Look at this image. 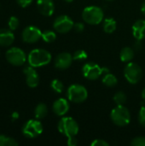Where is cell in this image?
Masks as SVG:
<instances>
[{
	"instance_id": "4fadbf2b",
	"label": "cell",
	"mask_w": 145,
	"mask_h": 146,
	"mask_svg": "<svg viewBox=\"0 0 145 146\" xmlns=\"http://www.w3.org/2000/svg\"><path fill=\"white\" fill-rule=\"evenodd\" d=\"M23 73L26 75V83L30 88H35L39 83V77L33 67H26L23 69Z\"/></svg>"
},
{
	"instance_id": "8d00e7d4",
	"label": "cell",
	"mask_w": 145,
	"mask_h": 146,
	"mask_svg": "<svg viewBox=\"0 0 145 146\" xmlns=\"http://www.w3.org/2000/svg\"><path fill=\"white\" fill-rule=\"evenodd\" d=\"M141 11H142V13L145 15V2L142 4V6H141Z\"/></svg>"
},
{
	"instance_id": "6da1fadb",
	"label": "cell",
	"mask_w": 145,
	"mask_h": 146,
	"mask_svg": "<svg viewBox=\"0 0 145 146\" xmlns=\"http://www.w3.org/2000/svg\"><path fill=\"white\" fill-rule=\"evenodd\" d=\"M28 62L33 68H39L49 64L51 61V55L44 49H34L28 55Z\"/></svg>"
},
{
	"instance_id": "7402d4cb",
	"label": "cell",
	"mask_w": 145,
	"mask_h": 146,
	"mask_svg": "<svg viewBox=\"0 0 145 146\" xmlns=\"http://www.w3.org/2000/svg\"><path fill=\"white\" fill-rule=\"evenodd\" d=\"M18 143L13 138L0 134V146H16Z\"/></svg>"
},
{
	"instance_id": "277c9868",
	"label": "cell",
	"mask_w": 145,
	"mask_h": 146,
	"mask_svg": "<svg viewBox=\"0 0 145 146\" xmlns=\"http://www.w3.org/2000/svg\"><path fill=\"white\" fill-rule=\"evenodd\" d=\"M104 13L100 7L88 6L82 12V17L85 22L90 25H97L103 20Z\"/></svg>"
},
{
	"instance_id": "836d02e7",
	"label": "cell",
	"mask_w": 145,
	"mask_h": 146,
	"mask_svg": "<svg viewBox=\"0 0 145 146\" xmlns=\"http://www.w3.org/2000/svg\"><path fill=\"white\" fill-rule=\"evenodd\" d=\"M134 48L136 50H139L142 48V44H141V40L136 39V42L134 44Z\"/></svg>"
},
{
	"instance_id": "e0dca14e",
	"label": "cell",
	"mask_w": 145,
	"mask_h": 146,
	"mask_svg": "<svg viewBox=\"0 0 145 146\" xmlns=\"http://www.w3.org/2000/svg\"><path fill=\"white\" fill-rule=\"evenodd\" d=\"M15 40V35L10 29H0V45L9 46Z\"/></svg>"
},
{
	"instance_id": "e575fe53",
	"label": "cell",
	"mask_w": 145,
	"mask_h": 146,
	"mask_svg": "<svg viewBox=\"0 0 145 146\" xmlns=\"http://www.w3.org/2000/svg\"><path fill=\"white\" fill-rule=\"evenodd\" d=\"M109 68H107V67H103V68H102V73H103V74H109Z\"/></svg>"
},
{
	"instance_id": "603a6c76",
	"label": "cell",
	"mask_w": 145,
	"mask_h": 146,
	"mask_svg": "<svg viewBox=\"0 0 145 146\" xmlns=\"http://www.w3.org/2000/svg\"><path fill=\"white\" fill-rule=\"evenodd\" d=\"M42 38L44 41H45L47 43H51V42H54L56 40V34L53 31L46 30V31L42 33Z\"/></svg>"
},
{
	"instance_id": "d590c367",
	"label": "cell",
	"mask_w": 145,
	"mask_h": 146,
	"mask_svg": "<svg viewBox=\"0 0 145 146\" xmlns=\"http://www.w3.org/2000/svg\"><path fill=\"white\" fill-rule=\"evenodd\" d=\"M11 117H12L13 120H16V119L19 118V114H18L17 112H14V113L11 115Z\"/></svg>"
},
{
	"instance_id": "4316f807",
	"label": "cell",
	"mask_w": 145,
	"mask_h": 146,
	"mask_svg": "<svg viewBox=\"0 0 145 146\" xmlns=\"http://www.w3.org/2000/svg\"><path fill=\"white\" fill-rule=\"evenodd\" d=\"M8 26H9V28L11 31L16 30V28L19 27V20H18V18L15 17V16H11V17L9 19Z\"/></svg>"
},
{
	"instance_id": "7a4b0ae2",
	"label": "cell",
	"mask_w": 145,
	"mask_h": 146,
	"mask_svg": "<svg viewBox=\"0 0 145 146\" xmlns=\"http://www.w3.org/2000/svg\"><path fill=\"white\" fill-rule=\"evenodd\" d=\"M58 131L67 138L75 137L79 130L77 121L72 117H62L58 122Z\"/></svg>"
},
{
	"instance_id": "3957f363",
	"label": "cell",
	"mask_w": 145,
	"mask_h": 146,
	"mask_svg": "<svg viewBox=\"0 0 145 146\" xmlns=\"http://www.w3.org/2000/svg\"><path fill=\"white\" fill-rule=\"evenodd\" d=\"M110 117L112 121L119 127H125L131 121V114L124 105H117L115 107L110 113Z\"/></svg>"
},
{
	"instance_id": "74e56055",
	"label": "cell",
	"mask_w": 145,
	"mask_h": 146,
	"mask_svg": "<svg viewBox=\"0 0 145 146\" xmlns=\"http://www.w3.org/2000/svg\"><path fill=\"white\" fill-rule=\"evenodd\" d=\"M142 98H143V100L145 102V88L142 91Z\"/></svg>"
},
{
	"instance_id": "d4e9b609",
	"label": "cell",
	"mask_w": 145,
	"mask_h": 146,
	"mask_svg": "<svg viewBox=\"0 0 145 146\" xmlns=\"http://www.w3.org/2000/svg\"><path fill=\"white\" fill-rule=\"evenodd\" d=\"M50 87L56 93H62L63 91V84L59 80H53L51 81Z\"/></svg>"
},
{
	"instance_id": "cb8c5ba5",
	"label": "cell",
	"mask_w": 145,
	"mask_h": 146,
	"mask_svg": "<svg viewBox=\"0 0 145 146\" xmlns=\"http://www.w3.org/2000/svg\"><path fill=\"white\" fill-rule=\"evenodd\" d=\"M114 102L117 105H123L126 102V95L123 92H118L114 96Z\"/></svg>"
},
{
	"instance_id": "d6986e66",
	"label": "cell",
	"mask_w": 145,
	"mask_h": 146,
	"mask_svg": "<svg viewBox=\"0 0 145 146\" xmlns=\"http://www.w3.org/2000/svg\"><path fill=\"white\" fill-rule=\"evenodd\" d=\"M117 27L116 21L113 18H106L103 21V30L107 33H112Z\"/></svg>"
},
{
	"instance_id": "5bb4252c",
	"label": "cell",
	"mask_w": 145,
	"mask_h": 146,
	"mask_svg": "<svg viewBox=\"0 0 145 146\" xmlns=\"http://www.w3.org/2000/svg\"><path fill=\"white\" fill-rule=\"evenodd\" d=\"M37 8L38 12L44 16H50L55 10L53 0H38Z\"/></svg>"
},
{
	"instance_id": "1f68e13d",
	"label": "cell",
	"mask_w": 145,
	"mask_h": 146,
	"mask_svg": "<svg viewBox=\"0 0 145 146\" xmlns=\"http://www.w3.org/2000/svg\"><path fill=\"white\" fill-rule=\"evenodd\" d=\"M32 1H33V0H16L17 3H18L21 7H22V8L27 7L28 5H30V4L32 3Z\"/></svg>"
},
{
	"instance_id": "ac0fdd59",
	"label": "cell",
	"mask_w": 145,
	"mask_h": 146,
	"mask_svg": "<svg viewBox=\"0 0 145 146\" xmlns=\"http://www.w3.org/2000/svg\"><path fill=\"white\" fill-rule=\"evenodd\" d=\"M120 57L123 62H130L134 57V50L130 47H125L121 50Z\"/></svg>"
},
{
	"instance_id": "8fae6325",
	"label": "cell",
	"mask_w": 145,
	"mask_h": 146,
	"mask_svg": "<svg viewBox=\"0 0 145 146\" xmlns=\"http://www.w3.org/2000/svg\"><path fill=\"white\" fill-rule=\"evenodd\" d=\"M21 36L24 42L32 44L38 42L40 38H42V32L37 27L29 26L23 30Z\"/></svg>"
},
{
	"instance_id": "d6a6232c",
	"label": "cell",
	"mask_w": 145,
	"mask_h": 146,
	"mask_svg": "<svg viewBox=\"0 0 145 146\" xmlns=\"http://www.w3.org/2000/svg\"><path fill=\"white\" fill-rule=\"evenodd\" d=\"M77 144H78V141L75 139V137L68 138V146H76Z\"/></svg>"
},
{
	"instance_id": "ffe728a7",
	"label": "cell",
	"mask_w": 145,
	"mask_h": 146,
	"mask_svg": "<svg viewBox=\"0 0 145 146\" xmlns=\"http://www.w3.org/2000/svg\"><path fill=\"white\" fill-rule=\"evenodd\" d=\"M47 113H48V108L44 104H42V103L38 104L34 110V115L38 120L44 118Z\"/></svg>"
},
{
	"instance_id": "52a82bcc",
	"label": "cell",
	"mask_w": 145,
	"mask_h": 146,
	"mask_svg": "<svg viewBox=\"0 0 145 146\" xmlns=\"http://www.w3.org/2000/svg\"><path fill=\"white\" fill-rule=\"evenodd\" d=\"M6 60L13 66H21L26 62V56L25 52L17 47H12L6 51Z\"/></svg>"
},
{
	"instance_id": "9c48e42d",
	"label": "cell",
	"mask_w": 145,
	"mask_h": 146,
	"mask_svg": "<svg viewBox=\"0 0 145 146\" xmlns=\"http://www.w3.org/2000/svg\"><path fill=\"white\" fill-rule=\"evenodd\" d=\"M74 22L68 15H60L55 21L53 24L54 29L60 33H67L73 28Z\"/></svg>"
},
{
	"instance_id": "484cf974",
	"label": "cell",
	"mask_w": 145,
	"mask_h": 146,
	"mask_svg": "<svg viewBox=\"0 0 145 146\" xmlns=\"http://www.w3.org/2000/svg\"><path fill=\"white\" fill-rule=\"evenodd\" d=\"M73 58L75 61H84L87 58V53L84 50H78L73 53Z\"/></svg>"
},
{
	"instance_id": "30bf717a",
	"label": "cell",
	"mask_w": 145,
	"mask_h": 146,
	"mask_svg": "<svg viewBox=\"0 0 145 146\" xmlns=\"http://www.w3.org/2000/svg\"><path fill=\"white\" fill-rule=\"evenodd\" d=\"M82 74L87 80H96L103 74L102 68L95 62H88L84 65L82 68Z\"/></svg>"
},
{
	"instance_id": "83f0119b",
	"label": "cell",
	"mask_w": 145,
	"mask_h": 146,
	"mask_svg": "<svg viewBox=\"0 0 145 146\" xmlns=\"http://www.w3.org/2000/svg\"><path fill=\"white\" fill-rule=\"evenodd\" d=\"M132 146H145V137H137L131 142Z\"/></svg>"
},
{
	"instance_id": "7c38bea8",
	"label": "cell",
	"mask_w": 145,
	"mask_h": 146,
	"mask_svg": "<svg viewBox=\"0 0 145 146\" xmlns=\"http://www.w3.org/2000/svg\"><path fill=\"white\" fill-rule=\"evenodd\" d=\"M73 61V56L68 52H62L57 55L55 60V67L58 69L64 70L68 68Z\"/></svg>"
},
{
	"instance_id": "f35d334b",
	"label": "cell",
	"mask_w": 145,
	"mask_h": 146,
	"mask_svg": "<svg viewBox=\"0 0 145 146\" xmlns=\"http://www.w3.org/2000/svg\"><path fill=\"white\" fill-rule=\"evenodd\" d=\"M65 2H67V3H71V2H73V0H64Z\"/></svg>"
},
{
	"instance_id": "f546056e",
	"label": "cell",
	"mask_w": 145,
	"mask_h": 146,
	"mask_svg": "<svg viewBox=\"0 0 145 146\" xmlns=\"http://www.w3.org/2000/svg\"><path fill=\"white\" fill-rule=\"evenodd\" d=\"M91 146H109V143L106 142L105 140L103 139H94L91 144Z\"/></svg>"
},
{
	"instance_id": "5b68a950",
	"label": "cell",
	"mask_w": 145,
	"mask_h": 146,
	"mask_svg": "<svg viewBox=\"0 0 145 146\" xmlns=\"http://www.w3.org/2000/svg\"><path fill=\"white\" fill-rule=\"evenodd\" d=\"M67 96L69 101L75 104H80L86 100L88 92L85 86L79 84H73L68 87Z\"/></svg>"
},
{
	"instance_id": "ba28073f",
	"label": "cell",
	"mask_w": 145,
	"mask_h": 146,
	"mask_svg": "<svg viewBox=\"0 0 145 146\" xmlns=\"http://www.w3.org/2000/svg\"><path fill=\"white\" fill-rule=\"evenodd\" d=\"M43 133L42 123L38 120H29L22 128V133L28 139H33Z\"/></svg>"
},
{
	"instance_id": "4dcf8cb0",
	"label": "cell",
	"mask_w": 145,
	"mask_h": 146,
	"mask_svg": "<svg viewBox=\"0 0 145 146\" xmlns=\"http://www.w3.org/2000/svg\"><path fill=\"white\" fill-rule=\"evenodd\" d=\"M73 29H74L77 33H81V32H83L84 29H85V25H84L82 22L74 23V25H73Z\"/></svg>"
},
{
	"instance_id": "2e32d148",
	"label": "cell",
	"mask_w": 145,
	"mask_h": 146,
	"mask_svg": "<svg viewBox=\"0 0 145 146\" xmlns=\"http://www.w3.org/2000/svg\"><path fill=\"white\" fill-rule=\"evenodd\" d=\"M132 34L136 39L142 40L145 38V21L138 20L132 26Z\"/></svg>"
},
{
	"instance_id": "8992f818",
	"label": "cell",
	"mask_w": 145,
	"mask_h": 146,
	"mask_svg": "<svg viewBox=\"0 0 145 146\" xmlns=\"http://www.w3.org/2000/svg\"><path fill=\"white\" fill-rule=\"evenodd\" d=\"M124 75L126 80L131 84H137L143 76L142 68L134 62H129L124 68Z\"/></svg>"
},
{
	"instance_id": "f1b7e54d",
	"label": "cell",
	"mask_w": 145,
	"mask_h": 146,
	"mask_svg": "<svg viewBox=\"0 0 145 146\" xmlns=\"http://www.w3.org/2000/svg\"><path fill=\"white\" fill-rule=\"evenodd\" d=\"M138 121H139V123L145 127V106H143L139 111Z\"/></svg>"
},
{
	"instance_id": "44dd1931",
	"label": "cell",
	"mask_w": 145,
	"mask_h": 146,
	"mask_svg": "<svg viewBox=\"0 0 145 146\" xmlns=\"http://www.w3.org/2000/svg\"><path fill=\"white\" fill-rule=\"evenodd\" d=\"M117 82H118L117 78L114 74H110V73L104 74V76L103 78V83L106 86H108V87H114V86H115Z\"/></svg>"
},
{
	"instance_id": "9a60e30c",
	"label": "cell",
	"mask_w": 145,
	"mask_h": 146,
	"mask_svg": "<svg viewBox=\"0 0 145 146\" xmlns=\"http://www.w3.org/2000/svg\"><path fill=\"white\" fill-rule=\"evenodd\" d=\"M53 112L58 116H63L69 110V104L65 98H59L53 104Z\"/></svg>"
},
{
	"instance_id": "ab89813d",
	"label": "cell",
	"mask_w": 145,
	"mask_h": 146,
	"mask_svg": "<svg viewBox=\"0 0 145 146\" xmlns=\"http://www.w3.org/2000/svg\"><path fill=\"white\" fill-rule=\"evenodd\" d=\"M106 1H113V0H106Z\"/></svg>"
}]
</instances>
